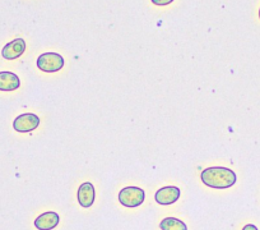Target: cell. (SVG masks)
<instances>
[{
	"mask_svg": "<svg viewBox=\"0 0 260 230\" xmlns=\"http://www.w3.org/2000/svg\"><path fill=\"white\" fill-rule=\"evenodd\" d=\"M202 182L209 188L226 189L236 183V174L229 167L212 166L207 167L201 174Z\"/></svg>",
	"mask_w": 260,
	"mask_h": 230,
	"instance_id": "1",
	"label": "cell"
},
{
	"mask_svg": "<svg viewBox=\"0 0 260 230\" xmlns=\"http://www.w3.org/2000/svg\"><path fill=\"white\" fill-rule=\"evenodd\" d=\"M146 199V193L139 187H125L119 193V202L124 207L134 209L141 206Z\"/></svg>",
	"mask_w": 260,
	"mask_h": 230,
	"instance_id": "2",
	"label": "cell"
},
{
	"mask_svg": "<svg viewBox=\"0 0 260 230\" xmlns=\"http://www.w3.org/2000/svg\"><path fill=\"white\" fill-rule=\"evenodd\" d=\"M37 67L46 73H55L64 67V58L57 52H44L37 59Z\"/></svg>",
	"mask_w": 260,
	"mask_h": 230,
	"instance_id": "3",
	"label": "cell"
},
{
	"mask_svg": "<svg viewBox=\"0 0 260 230\" xmlns=\"http://www.w3.org/2000/svg\"><path fill=\"white\" fill-rule=\"evenodd\" d=\"M40 126V118L36 114L27 112V114L18 115L13 122V128L19 133L32 132Z\"/></svg>",
	"mask_w": 260,
	"mask_h": 230,
	"instance_id": "4",
	"label": "cell"
},
{
	"mask_svg": "<svg viewBox=\"0 0 260 230\" xmlns=\"http://www.w3.org/2000/svg\"><path fill=\"white\" fill-rule=\"evenodd\" d=\"M180 196H181L180 188L174 186H167L156 192L154 199H156L157 204L162 205V206H167V205L175 204L180 198Z\"/></svg>",
	"mask_w": 260,
	"mask_h": 230,
	"instance_id": "5",
	"label": "cell"
},
{
	"mask_svg": "<svg viewBox=\"0 0 260 230\" xmlns=\"http://www.w3.org/2000/svg\"><path fill=\"white\" fill-rule=\"evenodd\" d=\"M26 51V41L23 39H16L13 41L8 42L2 50V55L7 61H14L21 56Z\"/></svg>",
	"mask_w": 260,
	"mask_h": 230,
	"instance_id": "6",
	"label": "cell"
},
{
	"mask_svg": "<svg viewBox=\"0 0 260 230\" xmlns=\"http://www.w3.org/2000/svg\"><path fill=\"white\" fill-rule=\"evenodd\" d=\"M60 217L59 214L54 211L45 212V214L40 215L36 220H35V226L39 230H52L59 225Z\"/></svg>",
	"mask_w": 260,
	"mask_h": 230,
	"instance_id": "7",
	"label": "cell"
},
{
	"mask_svg": "<svg viewBox=\"0 0 260 230\" xmlns=\"http://www.w3.org/2000/svg\"><path fill=\"white\" fill-rule=\"evenodd\" d=\"M94 187L93 184L86 182V183L82 184L78 189V202L82 207L84 209H88L93 205L94 202Z\"/></svg>",
	"mask_w": 260,
	"mask_h": 230,
	"instance_id": "8",
	"label": "cell"
},
{
	"mask_svg": "<svg viewBox=\"0 0 260 230\" xmlns=\"http://www.w3.org/2000/svg\"><path fill=\"white\" fill-rule=\"evenodd\" d=\"M21 81L12 72H0V91H14L19 89Z\"/></svg>",
	"mask_w": 260,
	"mask_h": 230,
	"instance_id": "9",
	"label": "cell"
},
{
	"mask_svg": "<svg viewBox=\"0 0 260 230\" xmlns=\"http://www.w3.org/2000/svg\"><path fill=\"white\" fill-rule=\"evenodd\" d=\"M161 230H187L186 224L176 217H165L159 224Z\"/></svg>",
	"mask_w": 260,
	"mask_h": 230,
	"instance_id": "10",
	"label": "cell"
},
{
	"mask_svg": "<svg viewBox=\"0 0 260 230\" xmlns=\"http://www.w3.org/2000/svg\"><path fill=\"white\" fill-rule=\"evenodd\" d=\"M174 0H152V3L154 4V6H159V7H164V6H169V4H171Z\"/></svg>",
	"mask_w": 260,
	"mask_h": 230,
	"instance_id": "11",
	"label": "cell"
},
{
	"mask_svg": "<svg viewBox=\"0 0 260 230\" xmlns=\"http://www.w3.org/2000/svg\"><path fill=\"white\" fill-rule=\"evenodd\" d=\"M242 230H257V227L252 224H247L242 227Z\"/></svg>",
	"mask_w": 260,
	"mask_h": 230,
	"instance_id": "12",
	"label": "cell"
},
{
	"mask_svg": "<svg viewBox=\"0 0 260 230\" xmlns=\"http://www.w3.org/2000/svg\"><path fill=\"white\" fill-rule=\"evenodd\" d=\"M259 18H260V11H259Z\"/></svg>",
	"mask_w": 260,
	"mask_h": 230,
	"instance_id": "13",
	"label": "cell"
}]
</instances>
